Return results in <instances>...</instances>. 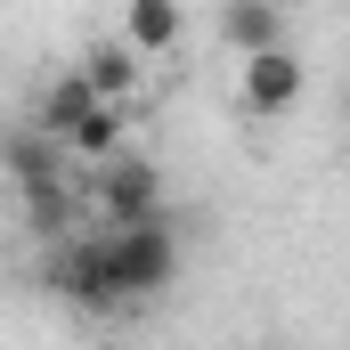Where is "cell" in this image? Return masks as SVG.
Listing matches in <instances>:
<instances>
[{
  "label": "cell",
  "instance_id": "obj_1",
  "mask_svg": "<svg viewBox=\"0 0 350 350\" xmlns=\"http://www.w3.org/2000/svg\"><path fill=\"white\" fill-rule=\"evenodd\" d=\"M90 212H98V228H155L163 220V163L114 155L106 172H90Z\"/></svg>",
  "mask_w": 350,
  "mask_h": 350
},
{
  "label": "cell",
  "instance_id": "obj_2",
  "mask_svg": "<svg viewBox=\"0 0 350 350\" xmlns=\"http://www.w3.org/2000/svg\"><path fill=\"white\" fill-rule=\"evenodd\" d=\"M301 90H310V66H301L293 49L237 66V106H245L253 122H277V114H293V106H301Z\"/></svg>",
  "mask_w": 350,
  "mask_h": 350
},
{
  "label": "cell",
  "instance_id": "obj_3",
  "mask_svg": "<svg viewBox=\"0 0 350 350\" xmlns=\"http://www.w3.org/2000/svg\"><path fill=\"white\" fill-rule=\"evenodd\" d=\"M74 74L98 90V106H122V114H131V106H139V90H147V57H139L122 33H106V41H90V49H82V66H74Z\"/></svg>",
  "mask_w": 350,
  "mask_h": 350
},
{
  "label": "cell",
  "instance_id": "obj_4",
  "mask_svg": "<svg viewBox=\"0 0 350 350\" xmlns=\"http://www.w3.org/2000/svg\"><path fill=\"white\" fill-rule=\"evenodd\" d=\"M212 33L237 49V66H253V57H277V49H285V8H269V0H228V8L212 16Z\"/></svg>",
  "mask_w": 350,
  "mask_h": 350
},
{
  "label": "cell",
  "instance_id": "obj_5",
  "mask_svg": "<svg viewBox=\"0 0 350 350\" xmlns=\"http://www.w3.org/2000/svg\"><path fill=\"white\" fill-rule=\"evenodd\" d=\"M114 33H122V41H131V49H139V57L155 66V57H172L179 41H187V16H179L172 0H131Z\"/></svg>",
  "mask_w": 350,
  "mask_h": 350
},
{
  "label": "cell",
  "instance_id": "obj_6",
  "mask_svg": "<svg viewBox=\"0 0 350 350\" xmlns=\"http://www.w3.org/2000/svg\"><path fill=\"white\" fill-rule=\"evenodd\" d=\"M98 114H106V106H98V90H90L82 74H57V82H49V98H41V131H49L57 147H66V139H82Z\"/></svg>",
  "mask_w": 350,
  "mask_h": 350
},
{
  "label": "cell",
  "instance_id": "obj_7",
  "mask_svg": "<svg viewBox=\"0 0 350 350\" xmlns=\"http://www.w3.org/2000/svg\"><path fill=\"white\" fill-rule=\"evenodd\" d=\"M342 114H350V82H342Z\"/></svg>",
  "mask_w": 350,
  "mask_h": 350
}]
</instances>
